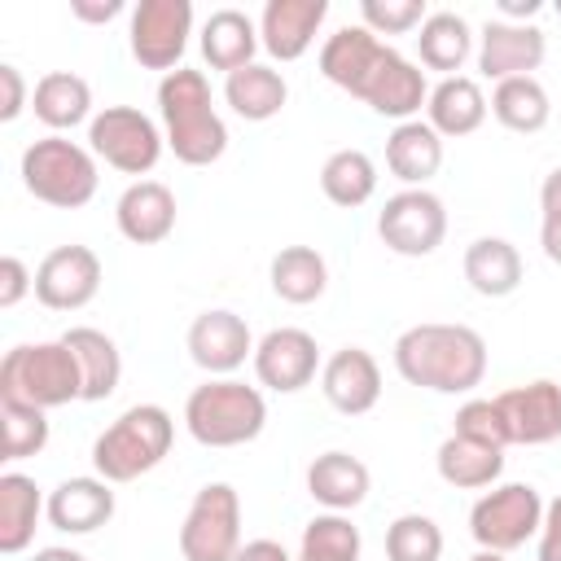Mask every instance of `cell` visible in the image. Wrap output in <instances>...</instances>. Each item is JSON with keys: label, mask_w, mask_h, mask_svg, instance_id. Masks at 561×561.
I'll use <instances>...</instances> for the list:
<instances>
[{"label": "cell", "mask_w": 561, "mask_h": 561, "mask_svg": "<svg viewBox=\"0 0 561 561\" xmlns=\"http://www.w3.org/2000/svg\"><path fill=\"white\" fill-rule=\"evenodd\" d=\"M26 294H35V272H31L18 254H4V259H0V307L13 311Z\"/></svg>", "instance_id": "cell-41"}, {"label": "cell", "mask_w": 561, "mask_h": 561, "mask_svg": "<svg viewBox=\"0 0 561 561\" xmlns=\"http://www.w3.org/2000/svg\"><path fill=\"white\" fill-rule=\"evenodd\" d=\"M31 110L53 136H66L79 123H92V88L75 70H48L31 88Z\"/></svg>", "instance_id": "cell-25"}, {"label": "cell", "mask_w": 561, "mask_h": 561, "mask_svg": "<svg viewBox=\"0 0 561 561\" xmlns=\"http://www.w3.org/2000/svg\"><path fill=\"white\" fill-rule=\"evenodd\" d=\"M373 473L359 456L351 451H320L307 465V495L324 508V513H351L368 500Z\"/></svg>", "instance_id": "cell-22"}, {"label": "cell", "mask_w": 561, "mask_h": 561, "mask_svg": "<svg viewBox=\"0 0 561 561\" xmlns=\"http://www.w3.org/2000/svg\"><path fill=\"white\" fill-rule=\"evenodd\" d=\"M267 280H272V294L280 302L307 307V302L324 298V289H329V263H324V254L316 245H285V250L272 254Z\"/></svg>", "instance_id": "cell-32"}, {"label": "cell", "mask_w": 561, "mask_h": 561, "mask_svg": "<svg viewBox=\"0 0 561 561\" xmlns=\"http://www.w3.org/2000/svg\"><path fill=\"white\" fill-rule=\"evenodd\" d=\"M539 0H500V18L504 22H530V18H539Z\"/></svg>", "instance_id": "cell-48"}, {"label": "cell", "mask_w": 561, "mask_h": 561, "mask_svg": "<svg viewBox=\"0 0 561 561\" xmlns=\"http://www.w3.org/2000/svg\"><path fill=\"white\" fill-rule=\"evenodd\" d=\"M31 561H88L79 548H61V543H53V548H35V557Z\"/></svg>", "instance_id": "cell-49"}, {"label": "cell", "mask_w": 561, "mask_h": 561, "mask_svg": "<svg viewBox=\"0 0 561 561\" xmlns=\"http://www.w3.org/2000/svg\"><path fill=\"white\" fill-rule=\"evenodd\" d=\"M320 390L333 412L342 416H364L381 399V364L364 346H342L324 359L320 368Z\"/></svg>", "instance_id": "cell-18"}, {"label": "cell", "mask_w": 561, "mask_h": 561, "mask_svg": "<svg viewBox=\"0 0 561 561\" xmlns=\"http://www.w3.org/2000/svg\"><path fill=\"white\" fill-rule=\"evenodd\" d=\"M101 294V259L92 245H57L35 267V298L48 311H79Z\"/></svg>", "instance_id": "cell-13"}, {"label": "cell", "mask_w": 561, "mask_h": 561, "mask_svg": "<svg viewBox=\"0 0 561 561\" xmlns=\"http://www.w3.org/2000/svg\"><path fill=\"white\" fill-rule=\"evenodd\" d=\"M70 13H75L79 22L101 26V22H114V18L123 13V0H70Z\"/></svg>", "instance_id": "cell-44"}, {"label": "cell", "mask_w": 561, "mask_h": 561, "mask_svg": "<svg viewBox=\"0 0 561 561\" xmlns=\"http://www.w3.org/2000/svg\"><path fill=\"white\" fill-rule=\"evenodd\" d=\"M543 495L530 482H500L482 491L469 508V535L486 552H513L543 526Z\"/></svg>", "instance_id": "cell-9"}, {"label": "cell", "mask_w": 561, "mask_h": 561, "mask_svg": "<svg viewBox=\"0 0 561 561\" xmlns=\"http://www.w3.org/2000/svg\"><path fill=\"white\" fill-rule=\"evenodd\" d=\"M114 224L131 245H158L175 232V193L162 180H131L114 202Z\"/></svg>", "instance_id": "cell-21"}, {"label": "cell", "mask_w": 561, "mask_h": 561, "mask_svg": "<svg viewBox=\"0 0 561 561\" xmlns=\"http://www.w3.org/2000/svg\"><path fill=\"white\" fill-rule=\"evenodd\" d=\"M175 443V421L162 403H131L118 412L92 443V469L105 482H136L140 473L158 469Z\"/></svg>", "instance_id": "cell-4"}, {"label": "cell", "mask_w": 561, "mask_h": 561, "mask_svg": "<svg viewBox=\"0 0 561 561\" xmlns=\"http://www.w3.org/2000/svg\"><path fill=\"white\" fill-rule=\"evenodd\" d=\"M543 57H548V35L535 22H504V18H495L478 35V70L491 83L535 75L543 66Z\"/></svg>", "instance_id": "cell-16"}, {"label": "cell", "mask_w": 561, "mask_h": 561, "mask_svg": "<svg viewBox=\"0 0 561 561\" xmlns=\"http://www.w3.org/2000/svg\"><path fill=\"white\" fill-rule=\"evenodd\" d=\"M359 552H364V539L346 513H316L302 526L294 561H359Z\"/></svg>", "instance_id": "cell-36"}, {"label": "cell", "mask_w": 561, "mask_h": 561, "mask_svg": "<svg viewBox=\"0 0 561 561\" xmlns=\"http://www.w3.org/2000/svg\"><path fill=\"white\" fill-rule=\"evenodd\" d=\"M44 513H48V495L35 486V478L4 469L0 473V552L4 557L26 552Z\"/></svg>", "instance_id": "cell-27"}, {"label": "cell", "mask_w": 561, "mask_h": 561, "mask_svg": "<svg viewBox=\"0 0 561 561\" xmlns=\"http://www.w3.org/2000/svg\"><path fill=\"white\" fill-rule=\"evenodd\" d=\"M237 561H294V557H289L285 543H276V539H250V543H241Z\"/></svg>", "instance_id": "cell-46"}, {"label": "cell", "mask_w": 561, "mask_h": 561, "mask_svg": "<svg viewBox=\"0 0 561 561\" xmlns=\"http://www.w3.org/2000/svg\"><path fill=\"white\" fill-rule=\"evenodd\" d=\"M320 193L333 206H342V210L364 206L377 193V162L364 149H337V153H329L324 167H320Z\"/></svg>", "instance_id": "cell-35"}, {"label": "cell", "mask_w": 561, "mask_h": 561, "mask_svg": "<svg viewBox=\"0 0 561 561\" xmlns=\"http://www.w3.org/2000/svg\"><path fill=\"white\" fill-rule=\"evenodd\" d=\"M320 75L394 123L416 118L430 101L425 70L364 26H342L320 44Z\"/></svg>", "instance_id": "cell-1"}, {"label": "cell", "mask_w": 561, "mask_h": 561, "mask_svg": "<svg viewBox=\"0 0 561 561\" xmlns=\"http://www.w3.org/2000/svg\"><path fill=\"white\" fill-rule=\"evenodd\" d=\"M465 280L482 298H508L522 285V254L508 237H478L465 245Z\"/></svg>", "instance_id": "cell-30"}, {"label": "cell", "mask_w": 561, "mask_h": 561, "mask_svg": "<svg viewBox=\"0 0 561 561\" xmlns=\"http://www.w3.org/2000/svg\"><path fill=\"white\" fill-rule=\"evenodd\" d=\"M118 500H114V482H105L101 473H79L66 478L48 491V526L61 535H92L114 517Z\"/></svg>", "instance_id": "cell-19"}, {"label": "cell", "mask_w": 561, "mask_h": 561, "mask_svg": "<svg viewBox=\"0 0 561 561\" xmlns=\"http://www.w3.org/2000/svg\"><path fill=\"white\" fill-rule=\"evenodd\" d=\"M22 188L57 210H79L96 197V153L70 136H39L22 149Z\"/></svg>", "instance_id": "cell-7"}, {"label": "cell", "mask_w": 561, "mask_h": 561, "mask_svg": "<svg viewBox=\"0 0 561 561\" xmlns=\"http://www.w3.org/2000/svg\"><path fill=\"white\" fill-rule=\"evenodd\" d=\"M88 149L123 175H149L167 149V136L136 105H105L88 123Z\"/></svg>", "instance_id": "cell-8"}, {"label": "cell", "mask_w": 561, "mask_h": 561, "mask_svg": "<svg viewBox=\"0 0 561 561\" xmlns=\"http://www.w3.org/2000/svg\"><path fill=\"white\" fill-rule=\"evenodd\" d=\"M539 561H561V495L543 508V526H539Z\"/></svg>", "instance_id": "cell-43"}, {"label": "cell", "mask_w": 561, "mask_h": 561, "mask_svg": "<svg viewBox=\"0 0 561 561\" xmlns=\"http://www.w3.org/2000/svg\"><path fill=\"white\" fill-rule=\"evenodd\" d=\"M254 377L259 386L276 390V394H298L302 386L316 381V373L324 368L320 364V346L307 329H294V324H280V329H267L254 346Z\"/></svg>", "instance_id": "cell-14"}, {"label": "cell", "mask_w": 561, "mask_h": 561, "mask_svg": "<svg viewBox=\"0 0 561 561\" xmlns=\"http://www.w3.org/2000/svg\"><path fill=\"white\" fill-rule=\"evenodd\" d=\"M539 210L543 219H561V167H552L539 184Z\"/></svg>", "instance_id": "cell-45"}, {"label": "cell", "mask_w": 561, "mask_h": 561, "mask_svg": "<svg viewBox=\"0 0 561 561\" xmlns=\"http://www.w3.org/2000/svg\"><path fill=\"white\" fill-rule=\"evenodd\" d=\"M443 526L425 513H399L386 526V561H438Z\"/></svg>", "instance_id": "cell-38"}, {"label": "cell", "mask_w": 561, "mask_h": 561, "mask_svg": "<svg viewBox=\"0 0 561 561\" xmlns=\"http://www.w3.org/2000/svg\"><path fill=\"white\" fill-rule=\"evenodd\" d=\"M267 425V399L237 377H206L184 399V430L202 447H245Z\"/></svg>", "instance_id": "cell-5"}, {"label": "cell", "mask_w": 561, "mask_h": 561, "mask_svg": "<svg viewBox=\"0 0 561 561\" xmlns=\"http://www.w3.org/2000/svg\"><path fill=\"white\" fill-rule=\"evenodd\" d=\"M434 469L447 486L456 491H486L500 482L504 473V451L500 447H486L478 438H465V434H447L438 443V456H434Z\"/></svg>", "instance_id": "cell-29"}, {"label": "cell", "mask_w": 561, "mask_h": 561, "mask_svg": "<svg viewBox=\"0 0 561 561\" xmlns=\"http://www.w3.org/2000/svg\"><path fill=\"white\" fill-rule=\"evenodd\" d=\"M61 342H66V346L75 351V359H79V373H83V403L110 399V394L118 390V381H123V355H118L114 337L101 333V329H92V324H75V329L61 333Z\"/></svg>", "instance_id": "cell-31"}, {"label": "cell", "mask_w": 561, "mask_h": 561, "mask_svg": "<svg viewBox=\"0 0 561 561\" xmlns=\"http://www.w3.org/2000/svg\"><path fill=\"white\" fill-rule=\"evenodd\" d=\"M491 114V101L482 92L478 79L469 75H451V79H438L430 88V101H425V123L447 140H460V136H473Z\"/></svg>", "instance_id": "cell-23"}, {"label": "cell", "mask_w": 561, "mask_h": 561, "mask_svg": "<svg viewBox=\"0 0 561 561\" xmlns=\"http://www.w3.org/2000/svg\"><path fill=\"white\" fill-rule=\"evenodd\" d=\"M237 552H241V495L228 482H206L180 522V557L237 561Z\"/></svg>", "instance_id": "cell-10"}, {"label": "cell", "mask_w": 561, "mask_h": 561, "mask_svg": "<svg viewBox=\"0 0 561 561\" xmlns=\"http://www.w3.org/2000/svg\"><path fill=\"white\" fill-rule=\"evenodd\" d=\"M197 44H202V61H206L210 70H224V75L250 66L254 53L263 48L259 22H254L250 13H241V9H215V13L202 22Z\"/></svg>", "instance_id": "cell-24"}, {"label": "cell", "mask_w": 561, "mask_h": 561, "mask_svg": "<svg viewBox=\"0 0 561 561\" xmlns=\"http://www.w3.org/2000/svg\"><path fill=\"white\" fill-rule=\"evenodd\" d=\"M500 412H504V425H508V447L522 443V447H543V443H557L561 438V381H526V386H513L504 394H495Z\"/></svg>", "instance_id": "cell-17"}, {"label": "cell", "mask_w": 561, "mask_h": 561, "mask_svg": "<svg viewBox=\"0 0 561 561\" xmlns=\"http://www.w3.org/2000/svg\"><path fill=\"white\" fill-rule=\"evenodd\" d=\"M26 105H31V92H26L22 70L13 61H0V123H13Z\"/></svg>", "instance_id": "cell-42"}, {"label": "cell", "mask_w": 561, "mask_h": 561, "mask_svg": "<svg viewBox=\"0 0 561 561\" xmlns=\"http://www.w3.org/2000/svg\"><path fill=\"white\" fill-rule=\"evenodd\" d=\"M451 434H465V438H478L486 447H508V425H504V412L495 399H465L456 408V425Z\"/></svg>", "instance_id": "cell-40"}, {"label": "cell", "mask_w": 561, "mask_h": 561, "mask_svg": "<svg viewBox=\"0 0 561 561\" xmlns=\"http://www.w3.org/2000/svg\"><path fill=\"white\" fill-rule=\"evenodd\" d=\"M184 346H188V359L210 373V377H232L245 359H254V333L250 324L228 311V307H210L202 316H193L188 333H184Z\"/></svg>", "instance_id": "cell-15"}, {"label": "cell", "mask_w": 561, "mask_h": 561, "mask_svg": "<svg viewBox=\"0 0 561 561\" xmlns=\"http://www.w3.org/2000/svg\"><path fill=\"white\" fill-rule=\"evenodd\" d=\"M188 35H193V4L188 0H140L131 9L127 44L145 70H162V75L180 70Z\"/></svg>", "instance_id": "cell-12"}, {"label": "cell", "mask_w": 561, "mask_h": 561, "mask_svg": "<svg viewBox=\"0 0 561 561\" xmlns=\"http://www.w3.org/2000/svg\"><path fill=\"white\" fill-rule=\"evenodd\" d=\"M377 237L399 259H425L447 237V206L430 188H399L377 210Z\"/></svg>", "instance_id": "cell-11"}, {"label": "cell", "mask_w": 561, "mask_h": 561, "mask_svg": "<svg viewBox=\"0 0 561 561\" xmlns=\"http://www.w3.org/2000/svg\"><path fill=\"white\" fill-rule=\"evenodd\" d=\"M473 53V26L451 13V9H434L425 22H421V35H416V57L425 70H438L443 79H451Z\"/></svg>", "instance_id": "cell-33"}, {"label": "cell", "mask_w": 561, "mask_h": 561, "mask_svg": "<svg viewBox=\"0 0 561 561\" xmlns=\"http://www.w3.org/2000/svg\"><path fill=\"white\" fill-rule=\"evenodd\" d=\"M329 18V0H267L259 13V39L272 61H298Z\"/></svg>", "instance_id": "cell-20"}, {"label": "cell", "mask_w": 561, "mask_h": 561, "mask_svg": "<svg viewBox=\"0 0 561 561\" xmlns=\"http://www.w3.org/2000/svg\"><path fill=\"white\" fill-rule=\"evenodd\" d=\"M469 561H504V552H486V548H478Z\"/></svg>", "instance_id": "cell-50"}, {"label": "cell", "mask_w": 561, "mask_h": 561, "mask_svg": "<svg viewBox=\"0 0 561 561\" xmlns=\"http://www.w3.org/2000/svg\"><path fill=\"white\" fill-rule=\"evenodd\" d=\"M491 114L500 127L517 131V136H535L548 127L552 118V101H548V88L535 79V75H522V79H504L491 88Z\"/></svg>", "instance_id": "cell-34"}, {"label": "cell", "mask_w": 561, "mask_h": 561, "mask_svg": "<svg viewBox=\"0 0 561 561\" xmlns=\"http://www.w3.org/2000/svg\"><path fill=\"white\" fill-rule=\"evenodd\" d=\"M0 399L26 408H66L83 399V373L75 351L57 342H22L0 359Z\"/></svg>", "instance_id": "cell-6"}, {"label": "cell", "mask_w": 561, "mask_h": 561, "mask_svg": "<svg viewBox=\"0 0 561 561\" xmlns=\"http://www.w3.org/2000/svg\"><path fill=\"white\" fill-rule=\"evenodd\" d=\"M430 18L425 0H359V26L381 35H408L421 31V22Z\"/></svg>", "instance_id": "cell-39"}, {"label": "cell", "mask_w": 561, "mask_h": 561, "mask_svg": "<svg viewBox=\"0 0 561 561\" xmlns=\"http://www.w3.org/2000/svg\"><path fill=\"white\" fill-rule=\"evenodd\" d=\"M539 245H543L548 263L561 267V219H539Z\"/></svg>", "instance_id": "cell-47"}, {"label": "cell", "mask_w": 561, "mask_h": 561, "mask_svg": "<svg viewBox=\"0 0 561 561\" xmlns=\"http://www.w3.org/2000/svg\"><path fill=\"white\" fill-rule=\"evenodd\" d=\"M386 167L408 188H425V180H434L443 167V136L425 118L394 123V131L386 136Z\"/></svg>", "instance_id": "cell-26"}, {"label": "cell", "mask_w": 561, "mask_h": 561, "mask_svg": "<svg viewBox=\"0 0 561 561\" xmlns=\"http://www.w3.org/2000/svg\"><path fill=\"white\" fill-rule=\"evenodd\" d=\"M224 101L232 105L237 118H245V123H267V118H276V114L285 110L289 83H285V75H280L276 66L250 61V66L224 75Z\"/></svg>", "instance_id": "cell-28"}, {"label": "cell", "mask_w": 561, "mask_h": 561, "mask_svg": "<svg viewBox=\"0 0 561 561\" xmlns=\"http://www.w3.org/2000/svg\"><path fill=\"white\" fill-rule=\"evenodd\" d=\"M158 118L167 149L184 167H210L228 149V123L215 110L210 79L193 66H180L158 79Z\"/></svg>", "instance_id": "cell-3"}, {"label": "cell", "mask_w": 561, "mask_h": 561, "mask_svg": "<svg viewBox=\"0 0 561 561\" xmlns=\"http://www.w3.org/2000/svg\"><path fill=\"white\" fill-rule=\"evenodd\" d=\"M0 460H26V456H39L48 447V412L44 408H26V403H9L0 399Z\"/></svg>", "instance_id": "cell-37"}, {"label": "cell", "mask_w": 561, "mask_h": 561, "mask_svg": "<svg viewBox=\"0 0 561 561\" xmlns=\"http://www.w3.org/2000/svg\"><path fill=\"white\" fill-rule=\"evenodd\" d=\"M557 18H561V0H557Z\"/></svg>", "instance_id": "cell-51"}, {"label": "cell", "mask_w": 561, "mask_h": 561, "mask_svg": "<svg viewBox=\"0 0 561 561\" xmlns=\"http://www.w3.org/2000/svg\"><path fill=\"white\" fill-rule=\"evenodd\" d=\"M394 373L434 394H469L486 377V337L469 324H412L394 337Z\"/></svg>", "instance_id": "cell-2"}]
</instances>
